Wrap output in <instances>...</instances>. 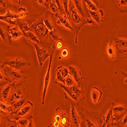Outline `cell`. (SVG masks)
<instances>
[{
    "label": "cell",
    "instance_id": "cell-1",
    "mask_svg": "<svg viewBox=\"0 0 127 127\" xmlns=\"http://www.w3.org/2000/svg\"><path fill=\"white\" fill-rule=\"evenodd\" d=\"M44 12L39 14H29L25 20L30 25L29 31L37 36L40 41V45L49 49L52 47L49 40V31L43 22Z\"/></svg>",
    "mask_w": 127,
    "mask_h": 127
},
{
    "label": "cell",
    "instance_id": "cell-2",
    "mask_svg": "<svg viewBox=\"0 0 127 127\" xmlns=\"http://www.w3.org/2000/svg\"><path fill=\"white\" fill-rule=\"evenodd\" d=\"M69 12L68 20L72 28L73 31L75 34V43H78V35L81 29L87 24H91L93 26H96L93 20L91 18H84L77 11L72 1H69Z\"/></svg>",
    "mask_w": 127,
    "mask_h": 127
},
{
    "label": "cell",
    "instance_id": "cell-3",
    "mask_svg": "<svg viewBox=\"0 0 127 127\" xmlns=\"http://www.w3.org/2000/svg\"><path fill=\"white\" fill-rule=\"evenodd\" d=\"M80 119V127H102L103 118L101 114L92 111L83 107L80 108L79 112Z\"/></svg>",
    "mask_w": 127,
    "mask_h": 127
},
{
    "label": "cell",
    "instance_id": "cell-4",
    "mask_svg": "<svg viewBox=\"0 0 127 127\" xmlns=\"http://www.w3.org/2000/svg\"><path fill=\"white\" fill-rule=\"evenodd\" d=\"M1 62L2 67H4L7 66L23 73L31 65V62L28 59L17 55L3 58Z\"/></svg>",
    "mask_w": 127,
    "mask_h": 127
},
{
    "label": "cell",
    "instance_id": "cell-5",
    "mask_svg": "<svg viewBox=\"0 0 127 127\" xmlns=\"http://www.w3.org/2000/svg\"><path fill=\"white\" fill-rule=\"evenodd\" d=\"M114 33V32H113L111 38L115 52V57L120 59H126L127 54V36H116Z\"/></svg>",
    "mask_w": 127,
    "mask_h": 127
},
{
    "label": "cell",
    "instance_id": "cell-6",
    "mask_svg": "<svg viewBox=\"0 0 127 127\" xmlns=\"http://www.w3.org/2000/svg\"><path fill=\"white\" fill-rule=\"evenodd\" d=\"M7 82L12 85H23L27 77L24 73L19 71L12 69L8 66L5 68Z\"/></svg>",
    "mask_w": 127,
    "mask_h": 127
},
{
    "label": "cell",
    "instance_id": "cell-7",
    "mask_svg": "<svg viewBox=\"0 0 127 127\" xmlns=\"http://www.w3.org/2000/svg\"><path fill=\"white\" fill-rule=\"evenodd\" d=\"M26 95V89L23 85H12L7 100L9 105L12 103L24 99Z\"/></svg>",
    "mask_w": 127,
    "mask_h": 127
},
{
    "label": "cell",
    "instance_id": "cell-8",
    "mask_svg": "<svg viewBox=\"0 0 127 127\" xmlns=\"http://www.w3.org/2000/svg\"><path fill=\"white\" fill-rule=\"evenodd\" d=\"M56 48L55 45L53 46L51 48L49 49V53H50V58H49V62L48 64V67L47 70V72L46 73V74L44 77V87H43V94H42V104L44 105L45 103V99L46 95L47 93V91L48 89V87L49 86V84L50 82V71H51V64L52 62L53 57L56 51Z\"/></svg>",
    "mask_w": 127,
    "mask_h": 127
},
{
    "label": "cell",
    "instance_id": "cell-9",
    "mask_svg": "<svg viewBox=\"0 0 127 127\" xmlns=\"http://www.w3.org/2000/svg\"><path fill=\"white\" fill-rule=\"evenodd\" d=\"M34 109V105L31 101L26 100L23 106L21 107L13 115L14 120H17L19 118H26L30 119L32 117Z\"/></svg>",
    "mask_w": 127,
    "mask_h": 127
},
{
    "label": "cell",
    "instance_id": "cell-10",
    "mask_svg": "<svg viewBox=\"0 0 127 127\" xmlns=\"http://www.w3.org/2000/svg\"><path fill=\"white\" fill-rule=\"evenodd\" d=\"M27 41L29 42L30 43L33 45L35 47L37 52V56L39 66L40 68H42L47 58H48L50 56L49 49L42 46L37 43H34V42L31 41L28 39H27Z\"/></svg>",
    "mask_w": 127,
    "mask_h": 127
},
{
    "label": "cell",
    "instance_id": "cell-11",
    "mask_svg": "<svg viewBox=\"0 0 127 127\" xmlns=\"http://www.w3.org/2000/svg\"><path fill=\"white\" fill-rule=\"evenodd\" d=\"M111 108L112 111L113 123L116 122V123L118 122L127 114V106L124 105H120L115 104L113 102L111 105Z\"/></svg>",
    "mask_w": 127,
    "mask_h": 127
},
{
    "label": "cell",
    "instance_id": "cell-12",
    "mask_svg": "<svg viewBox=\"0 0 127 127\" xmlns=\"http://www.w3.org/2000/svg\"><path fill=\"white\" fill-rule=\"evenodd\" d=\"M10 25H0V38L1 41L6 45L12 46V43L11 37L9 34V30Z\"/></svg>",
    "mask_w": 127,
    "mask_h": 127
},
{
    "label": "cell",
    "instance_id": "cell-13",
    "mask_svg": "<svg viewBox=\"0 0 127 127\" xmlns=\"http://www.w3.org/2000/svg\"><path fill=\"white\" fill-rule=\"evenodd\" d=\"M55 83L56 84H57V85H58L59 86H60L62 89L64 90L65 92H66V93H65L64 94L65 95H66H66H68V96H69V97L73 101V103L76 106L79 105L80 102L83 101V100L81 99L77 94H76L74 92H73V91L71 90V88L67 87L61 83H59V82H55Z\"/></svg>",
    "mask_w": 127,
    "mask_h": 127
},
{
    "label": "cell",
    "instance_id": "cell-14",
    "mask_svg": "<svg viewBox=\"0 0 127 127\" xmlns=\"http://www.w3.org/2000/svg\"><path fill=\"white\" fill-rule=\"evenodd\" d=\"M55 74V82H59L64 84L65 79L69 75V69L63 66H60L56 69Z\"/></svg>",
    "mask_w": 127,
    "mask_h": 127
},
{
    "label": "cell",
    "instance_id": "cell-15",
    "mask_svg": "<svg viewBox=\"0 0 127 127\" xmlns=\"http://www.w3.org/2000/svg\"><path fill=\"white\" fill-rule=\"evenodd\" d=\"M76 106L71 102L70 115L71 127H80V119L79 114L76 109Z\"/></svg>",
    "mask_w": 127,
    "mask_h": 127
},
{
    "label": "cell",
    "instance_id": "cell-16",
    "mask_svg": "<svg viewBox=\"0 0 127 127\" xmlns=\"http://www.w3.org/2000/svg\"><path fill=\"white\" fill-rule=\"evenodd\" d=\"M43 22L45 27L49 31L54 29L56 24V18L54 14H52L49 11H44Z\"/></svg>",
    "mask_w": 127,
    "mask_h": 127
},
{
    "label": "cell",
    "instance_id": "cell-17",
    "mask_svg": "<svg viewBox=\"0 0 127 127\" xmlns=\"http://www.w3.org/2000/svg\"><path fill=\"white\" fill-rule=\"evenodd\" d=\"M56 19V24L58 25L64 27L65 28H66L69 30H70L71 31H73L72 28L70 24V23L68 22V18L66 14L65 13L63 15L60 14V13L59 12L58 13H56L55 14H54Z\"/></svg>",
    "mask_w": 127,
    "mask_h": 127
},
{
    "label": "cell",
    "instance_id": "cell-18",
    "mask_svg": "<svg viewBox=\"0 0 127 127\" xmlns=\"http://www.w3.org/2000/svg\"><path fill=\"white\" fill-rule=\"evenodd\" d=\"M12 84L8 82L0 86V101L7 103Z\"/></svg>",
    "mask_w": 127,
    "mask_h": 127
},
{
    "label": "cell",
    "instance_id": "cell-19",
    "mask_svg": "<svg viewBox=\"0 0 127 127\" xmlns=\"http://www.w3.org/2000/svg\"><path fill=\"white\" fill-rule=\"evenodd\" d=\"M14 19H18L17 15L15 14L10 10H7L6 14L4 15H0V20L6 22L9 25L16 26Z\"/></svg>",
    "mask_w": 127,
    "mask_h": 127
},
{
    "label": "cell",
    "instance_id": "cell-20",
    "mask_svg": "<svg viewBox=\"0 0 127 127\" xmlns=\"http://www.w3.org/2000/svg\"><path fill=\"white\" fill-rule=\"evenodd\" d=\"M68 69L69 75L73 78L75 82L77 84L82 83V75L81 71L73 66H70Z\"/></svg>",
    "mask_w": 127,
    "mask_h": 127
},
{
    "label": "cell",
    "instance_id": "cell-21",
    "mask_svg": "<svg viewBox=\"0 0 127 127\" xmlns=\"http://www.w3.org/2000/svg\"><path fill=\"white\" fill-rule=\"evenodd\" d=\"M90 16L93 19V21L97 24H101L103 23V17L104 15V11L102 9H98L96 11H91L88 9Z\"/></svg>",
    "mask_w": 127,
    "mask_h": 127
},
{
    "label": "cell",
    "instance_id": "cell-22",
    "mask_svg": "<svg viewBox=\"0 0 127 127\" xmlns=\"http://www.w3.org/2000/svg\"><path fill=\"white\" fill-rule=\"evenodd\" d=\"M103 124L102 127H110L113 125V118L111 107L108 110L106 114L102 116Z\"/></svg>",
    "mask_w": 127,
    "mask_h": 127
},
{
    "label": "cell",
    "instance_id": "cell-23",
    "mask_svg": "<svg viewBox=\"0 0 127 127\" xmlns=\"http://www.w3.org/2000/svg\"><path fill=\"white\" fill-rule=\"evenodd\" d=\"M14 21L16 23V26L19 28V29H20V30L22 32L25 37L26 32L29 31V26L28 23L24 19H16Z\"/></svg>",
    "mask_w": 127,
    "mask_h": 127
},
{
    "label": "cell",
    "instance_id": "cell-24",
    "mask_svg": "<svg viewBox=\"0 0 127 127\" xmlns=\"http://www.w3.org/2000/svg\"><path fill=\"white\" fill-rule=\"evenodd\" d=\"M103 93L102 91L97 87H94L91 92V98L94 103H98L101 99Z\"/></svg>",
    "mask_w": 127,
    "mask_h": 127
},
{
    "label": "cell",
    "instance_id": "cell-25",
    "mask_svg": "<svg viewBox=\"0 0 127 127\" xmlns=\"http://www.w3.org/2000/svg\"><path fill=\"white\" fill-rule=\"evenodd\" d=\"M62 37L60 36L59 31L55 28L49 32V40L50 41L51 45L53 46L55 45L56 42L59 40L62 39Z\"/></svg>",
    "mask_w": 127,
    "mask_h": 127
},
{
    "label": "cell",
    "instance_id": "cell-26",
    "mask_svg": "<svg viewBox=\"0 0 127 127\" xmlns=\"http://www.w3.org/2000/svg\"><path fill=\"white\" fill-rule=\"evenodd\" d=\"M60 111L61 114V119L60 121L61 127H71L70 121L67 113L62 108H61Z\"/></svg>",
    "mask_w": 127,
    "mask_h": 127
},
{
    "label": "cell",
    "instance_id": "cell-27",
    "mask_svg": "<svg viewBox=\"0 0 127 127\" xmlns=\"http://www.w3.org/2000/svg\"><path fill=\"white\" fill-rule=\"evenodd\" d=\"M26 101V100L25 98H24L17 101L10 105V110H11V111L12 112L13 115L23 106V105L24 104Z\"/></svg>",
    "mask_w": 127,
    "mask_h": 127
},
{
    "label": "cell",
    "instance_id": "cell-28",
    "mask_svg": "<svg viewBox=\"0 0 127 127\" xmlns=\"http://www.w3.org/2000/svg\"><path fill=\"white\" fill-rule=\"evenodd\" d=\"M9 32L11 38L14 40H17L22 36L25 37V36L23 35L22 32H21V31L17 26L12 28H10L9 30Z\"/></svg>",
    "mask_w": 127,
    "mask_h": 127
},
{
    "label": "cell",
    "instance_id": "cell-29",
    "mask_svg": "<svg viewBox=\"0 0 127 127\" xmlns=\"http://www.w3.org/2000/svg\"><path fill=\"white\" fill-rule=\"evenodd\" d=\"M0 113L3 115H13L10 108V105L7 103L0 101Z\"/></svg>",
    "mask_w": 127,
    "mask_h": 127
},
{
    "label": "cell",
    "instance_id": "cell-30",
    "mask_svg": "<svg viewBox=\"0 0 127 127\" xmlns=\"http://www.w3.org/2000/svg\"><path fill=\"white\" fill-rule=\"evenodd\" d=\"M108 46L106 48V54L108 57L112 59H113L115 58V52L114 48L112 43V38H110L109 41H107Z\"/></svg>",
    "mask_w": 127,
    "mask_h": 127
},
{
    "label": "cell",
    "instance_id": "cell-31",
    "mask_svg": "<svg viewBox=\"0 0 127 127\" xmlns=\"http://www.w3.org/2000/svg\"><path fill=\"white\" fill-rule=\"evenodd\" d=\"M25 37L30 40L31 41L34 42V43H37L38 44H40V41L39 40V39L37 37V36L32 32L30 31H29L26 32V35L25 36Z\"/></svg>",
    "mask_w": 127,
    "mask_h": 127
},
{
    "label": "cell",
    "instance_id": "cell-32",
    "mask_svg": "<svg viewBox=\"0 0 127 127\" xmlns=\"http://www.w3.org/2000/svg\"><path fill=\"white\" fill-rule=\"evenodd\" d=\"M7 82L6 76V70L4 67L0 66V86Z\"/></svg>",
    "mask_w": 127,
    "mask_h": 127
},
{
    "label": "cell",
    "instance_id": "cell-33",
    "mask_svg": "<svg viewBox=\"0 0 127 127\" xmlns=\"http://www.w3.org/2000/svg\"><path fill=\"white\" fill-rule=\"evenodd\" d=\"M48 10H49V11H50L52 14H54L59 13V11H60L55 2V0L51 1Z\"/></svg>",
    "mask_w": 127,
    "mask_h": 127
},
{
    "label": "cell",
    "instance_id": "cell-34",
    "mask_svg": "<svg viewBox=\"0 0 127 127\" xmlns=\"http://www.w3.org/2000/svg\"><path fill=\"white\" fill-rule=\"evenodd\" d=\"M18 12V19H23L26 17L27 16L29 15V13L27 12L26 9L24 7H21L18 9L17 10Z\"/></svg>",
    "mask_w": 127,
    "mask_h": 127
},
{
    "label": "cell",
    "instance_id": "cell-35",
    "mask_svg": "<svg viewBox=\"0 0 127 127\" xmlns=\"http://www.w3.org/2000/svg\"><path fill=\"white\" fill-rule=\"evenodd\" d=\"M4 127H19L16 120L7 118L6 124Z\"/></svg>",
    "mask_w": 127,
    "mask_h": 127
},
{
    "label": "cell",
    "instance_id": "cell-36",
    "mask_svg": "<svg viewBox=\"0 0 127 127\" xmlns=\"http://www.w3.org/2000/svg\"><path fill=\"white\" fill-rule=\"evenodd\" d=\"M75 83V82L74 80L73 79V78L70 75H68L65 79V83L64 85L66 86L67 87L70 88L74 85Z\"/></svg>",
    "mask_w": 127,
    "mask_h": 127
},
{
    "label": "cell",
    "instance_id": "cell-37",
    "mask_svg": "<svg viewBox=\"0 0 127 127\" xmlns=\"http://www.w3.org/2000/svg\"><path fill=\"white\" fill-rule=\"evenodd\" d=\"M30 119L26 118H19L16 121L19 127H27Z\"/></svg>",
    "mask_w": 127,
    "mask_h": 127
},
{
    "label": "cell",
    "instance_id": "cell-38",
    "mask_svg": "<svg viewBox=\"0 0 127 127\" xmlns=\"http://www.w3.org/2000/svg\"><path fill=\"white\" fill-rule=\"evenodd\" d=\"M84 2H85L86 6L89 10L93 11H97L98 8L93 3L92 0H86Z\"/></svg>",
    "mask_w": 127,
    "mask_h": 127
},
{
    "label": "cell",
    "instance_id": "cell-39",
    "mask_svg": "<svg viewBox=\"0 0 127 127\" xmlns=\"http://www.w3.org/2000/svg\"><path fill=\"white\" fill-rule=\"evenodd\" d=\"M61 2L63 4L64 10V12L66 13L68 18L69 15V1L68 0H66V1H61Z\"/></svg>",
    "mask_w": 127,
    "mask_h": 127
},
{
    "label": "cell",
    "instance_id": "cell-40",
    "mask_svg": "<svg viewBox=\"0 0 127 127\" xmlns=\"http://www.w3.org/2000/svg\"><path fill=\"white\" fill-rule=\"evenodd\" d=\"M51 1V0H37L36 1L40 5L45 6L48 10Z\"/></svg>",
    "mask_w": 127,
    "mask_h": 127
},
{
    "label": "cell",
    "instance_id": "cell-41",
    "mask_svg": "<svg viewBox=\"0 0 127 127\" xmlns=\"http://www.w3.org/2000/svg\"><path fill=\"white\" fill-rule=\"evenodd\" d=\"M56 50H60L63 47V39L58 41L55 44Z\"/></svg>",
    "mask_w": 127,
    "mask_h": 127
},
{
    "label": "cell",
    "instance_id": "cell-42",
    "mask_svg": "<svg viewBox=\"0 0 127 127\" xmlns=\"http://www.w3.org/2000/svg\"><path fill=\"white\" fill-rule=\"evenodd\" d=\"M61 57L64 59H66V58H68L69 56L68 50L67 48L63 49L61 51Z\"/></svg>",
    "mask_w": 127,
    "mask_h": 127
},
{
    "label": "cell",
    "instance_id": "cell-43",
    "mask_svg": "<svg viewBox=\"0 0 127 127\" xmlns=\"http://www.w3.org/2000/svg\"><path fill=\"white\" fill-rule=\"evenodd\" d=\"M117 3H118L119 6L121 8H123L126 7L127 4V1L126 0H120V1H117Z\"/></svg>",
    "mask_w": 127,
    "mask_h": 127
},
{
    "label": "cell",
    "instance_id": "cell-44",
    "mask_svg": "<svg viewBox=\"0 0 127 127\" xmlns=\"http://www.w3.org/2000/svg\"><path fill=\"white\" fill-rule=\"evenodd\" d=\"M27 127H35L34 123L33 122V116L31 117L29 120V122L28 125Z\"/></svg>",
    "mask_w": 127,
    "mask_h": 127
},
{
    "label": "cell",
    "instance_id": "cell-45",
    "mask_svg": "<svg viewBox=\"0 0 127 127\" xmlns=\"http://www.w3.org/2000/svg\"><path fill=\"white\" fill-rule=\"evenodd\" d=\"M121 73L122 74V77H123L124 78V82L126 84H127V73L123 71H121Z\"/></svg>",
    "mask_w": 127,
    "mask_h": 127
},
{
    "label": "cell",
    "instance_id": "cell-46",
    "mask_svg": "<svg viewBox=\"0 0 127 127\" xmlns=\"http://www.w3.org/2000/svg\"><path fill=\"white\" fill-rule=\"evenodd\" d=\"M92 1L95 5H96V6L97 8H98L100 6L101 1H98V0H92Z\"/></svg>",
    "mask_w": 127,
    "mask_h": 127
},
{
    "label": "cell",
    "instance_id": "cell-47",
    "mask_svg": "<svg viewBox=\"0 0 127 127\" xmlns=\"http://www.w3.org/2000/svg\"><path fill=\"white\" fill-rule=\"evenodd\" d=\"M6 3L4 2V1H2V0H0V6H3V7H6Z\"/></svg>",
    "mask_w": 127,
    "mask_h": 127
},
{
    "label": "cell",
    "instance_id": "cell-48",
    "mask_svg": "<svg viewBox=\"0 0 127 127\" xmlns=\"http://www.w3.org/2000/svg\"><path fill=\"white\" fill-rule=\"evenodd\" d=\"M47 127H52V124H51L49 125V126H48Z\"/></svg>",
    "mask_w": 127,
    "mask_h": 127
},
{
    "label": "cell",
    "instance_id": "cell-49",
    "mask_svg": "<svg viewBox=\"0 0 127 127\" xmlns=\"http://www.w3.org/2000/svg\"><path fill=\"white\" fill-rule=\"evenodd\" d=\"M115 127H119L118 125H117V126H115Z\"/></svg>",
    "mask_w": 127,
    "mask_h": 127
},
{
    "label": "cell",
    "instance_id": "cell-50",
    "mask_svg": "<svg viewBox=\"0 0 127 127\" xmlns=\"http://www.w3.org/2000/svg\"><path fill=\"white\" fill-rule=\"evenodd\" d=\"M1 42V38H0V42Z\"/></svg>",
    "mask_w": 127,
    "mask_h": 127
},
{
    "label": "cell",
    "instance_id": "cell-51",
    "mask_svg": "<svg viewBox=\"0 0 127 127\" xmlns=\"http://www.w3.org/2000/svg\"><path fill=\"white\" fill-rule=\"evenodd\" d=\"M0 124H1V121H0Z\"/></svg>",
    "mask_w": 127,
    "mask_h": 127
}]
</instances>
